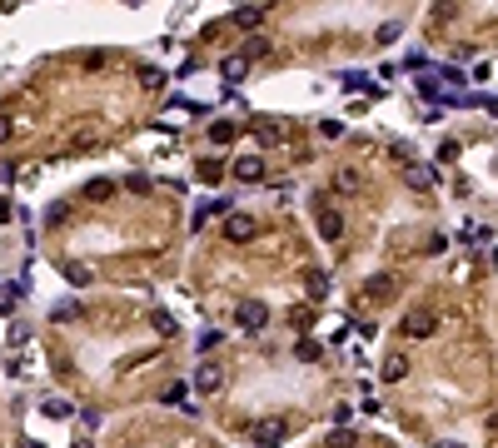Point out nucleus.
I'll return each instance as SVG.
<instances>
[{
	"instance_id": "obj_1",
	"label": "nucleus",
	"mask_w": 498,
	"mask_h": 448,
	"mask_svg": "<svg viewBox=\"0 0 498 448\" xmlns=\"http://www.w3.org/2000/svg\"><path fill=\"white\" fill-rule=\"evenodd\" d=\"M399 329H404V339H429L433 329H439V314L433 309H409Z\"/></svg>"
},
{
	"instance_id": "obj_2",
	"label": "nucleus",
	"mask_w": 498,
	"mask_h": 448,
	"mask_svg": "<svg viewBox=\"0 0 498 448\" xmlns=\"http://www.w3.org/2000/svg\"><path fill=\"white\" fill-rule=\"evenodd\" d=\"M235 324H239L244 334H259V329L269 324V304H259V299H244L239 314H235Z\"/></svg>"
},
{
	"instance_id": "obj_3",
	"label": "nucleus",
	"mask_w": 498,
	"mask_h": 448,
	"mask_svg": "<svg viewBox=\"0 0 498 448\" xmlns=\"http://www.w3.org/2000/svg\"><path fill=\"white\" fill-rule=\"evenodd\" d=\"M399 294V279L393 274H369V279L359 284V299H374V304H384V299Z\"/></svg>"
},
{
	"instance_id": "obj_4",
	"label": "nucleus",
	"mask_w": 498,
	"mask_h": 448,
	"mask_svg": "<svg viewBox=\"0 0 498 448\" xmlns=\"http://www.w3.org/2000/svg\"><path fill=\"white\" fill-rule=\"evenodd\" d=\"M404 184H409V189H433V184H439V169L409 160V164H404Z\"/></svg>"
},
{
	"instance_id": "obj_5",
	"label": "nucleus",
	"mask_w": 498,
	"mask_h": 448,
	"mask_svg": "<svg viewBox=\"0 0 498 448\" xmlns=\"http://www.w3.org/2000/svg\"><path fill=\"white\" fill-rule=\"evenodd\" d=\"M195 389H199V394H219V389H224V369L215 364V359H204V364L195 369Z\"/></svg>"
},
{
	"instance_id": "obj_6",
	"label": "nucleus",
	"mask_w": 498,
	"mask_h": 448,
	"mask_svg": "<svg viewBox=\"0 0 498 448\" xmlns=\"http://www.w3.org/2000/svg\"><path fill=\"white\" fill-rule=\"evenodd\" d=\"M230 175H235V180H249V184H255V180H264V160H259V155H239V160L230 164Z\"/></svg>"
},
{
	"instance_id": "obj_7",
	"label": "nucleus",
	"mask_w": 498,
	"mask_h": 448,
	"mask_svg": "<svg viewBox=\"0 0 498 448\" xmlns=\"http://www.w3.org/2000/svg\"><path fill=\"white\" fill-rule=\"evenodd\" d=\"M255 220H249V215H224V234H230V239L239 244V239H255Z\"/></svg>"
},
{
	"instance_id": "obj_8",
	"label": "nucleus",
	"mask_w": 498,
	"mask_h": 448,
	"mask_svg": "<svg viewBox=\"0 0 498 448\" xmlns=\"http://www.w3.org/2000/svg\"><path fill=\"white\" fill-rule=\"evenodd\" d=\"M319 234H324L329 244L344 239V215H339V209H319Z\"/></svg>"
},
{
	"instance_id": "obj_9",
	"label": "nucleus",
	"mask_w": 498,
	"mask_h": 448,
	"mask_svg": "<svg viewBox=\"0 0 498 448\" xmlns=\"http://www.w3.org/2000/svg\"><path fill=\"white\" fill-rule=\"evenodd\" d=\"M215 215H230V204H224V200H215V204H199V209H195V229H199L204 220H215Z\"/></svg>"
},
{
	"instance_id": "obj_10",
	"label": "nucleus",
	"mask_w": 498,
	"mask_h": 448,
	"mask_svg": "<svg viewBox=\"0 0 498 448\" xmlns=\"http://www.w3.org/2000/svg\"><path fill=\"white\" fill-rule=\"evenodd\" d=\"M404 374H409V359H404V354H393L389 364H384V378H389V383H399Z\"/></svg>"
},
{
	"instance_id": "obj_11",
	"label": "nucleus",
	"mask_w": 498,
	"mask_h": 448,
	"mask_svg": "<svg viewBox=\"0 0 498 448\" xmlns=\"http://www.w3.org/2000/svg\"><path fill=\"white\" fill-rule=\"evenodd\" d=\"M329 448H359V434L354 429H334L329 434Z\"/></svg>"
},
{
	"instance_id": "obj_12",
	"label": "nucleus",
	"mask_w": 498,
	"mask_h": 448,
	"mask_svg": "<svg viewBox=\"0 0 498 448\" xmlns=\"http://www.w3.org/2000/svg\"><path fill=\"white\" fill-rule=\"evenodd\" d=\"M40 414H45V418H70V403L65 398H45V403H40Z\"/></svg>"
},
{
	"instance_id": "obj_13",
	"label": "nucleus",
	"mask_w": 498,
	"mask_h": 448,
	"mask_svg": "<svg viewBox=\"0 0 498 448\" xmlns=\"http://www.w3.org/2000/svg\"><path fill=\"white\" fill-rule=\"evenodd\" d=\"M399 30H404L399 20H384V25L374 30V40H379V45H393V40H399Z\"/></svg>"
},
{
	"instance_id": "obj_14",
	"label": "nucleus",
	"mask_w": 498,
	"mask_h": 448,
	"mask_svg": "<svg viewBox=\"0 0 498 448\" xmlns=\"http://www.w3.org/2000/svg\"><path fill=\"white\" fill-rule=\"evenodd\" d=\"M210 140H215V145H230V140H235V125H230V120H215V125H210Z\"/></svg>"
},
{
	"instance_id": "obj_15",
	"label": "nucleus",
	"mask_w": 498,
	"mask_h": 448,
	"mask_svg": "<svg viewBox=\"0 0 498 448\" xmlns=\"http://www.w3.org/2000/svg\"><path fill=\"white\" fill-rule=\"evenodd\" d=\"M219 175H224V164H219V160H199V180H204V184H215Z\"/></svg>"
},
{
	"instance_id": "obj_16",
	"label": "nucleus",
	"mask_w": 498,
	"mask_h": 448,
	"mask_svg": "<svg viewBox=\"0 0 498 448\" xmlns=\"http://www.w3.org/2000/svg\"><path fill=\"white\" fill-rule=\"evenodd\" d=\"M244 70H249V60H239V55L224 60V80H244Z\"/></svg>"
},
{
	"instance_id": "obj_17",
	"label": "nucleus",
	"mask_w": 498,
	"mask_h": 448,
	"mask_svg": "<svg viewBox=\"0 0 498 448\" xmlns=\"http://www.w3.org/2000/svg\"><path fill=\"white\" fill-rule=\"evenodd\" d=\"M459 15V0H433V20H453Z\"/></svg>"
},
{
	"instance_id": "obj_18",
	"label": "nucleus",
	"mask_w": 498,
	"mask_h": 448,
	"mask_svg": "<svg viewBox=\"0 0 498 448\" xmlns=\"http://www.w3.org/2000/svg\"><path fill=\"white\" fill-rule=\"evenodd\" d=\"M259 55H269V45H264V40H244V50H239V60H259Z\"/></svg>"
},
{
	"instance_id": "obj_19",
	"label": "nucleus",
	"mask_w": 498,
	"mask_h": 448,
	"mask_svg": "<svg viewBox=\"0 0 498 448\" xmlns=\"http://www.w3.org/2000/svg\"><path fill=\"white\" fill-rule=\"evenodd\" d=\"M309 294H314V299H324V294H329V274H319V269L309 274Z\"/></svg>"
},
{
	"instance_id": "obj_20",
	"label": "nucleus",
	"mask_w": 498,
	"mask_h": 448,
	"mask_svg": "<svg viewBox=\"0 0 498 448\" xmlns=\"http://www.w3.org/2000/svg\"><path fill=\"white\" fill-rule=\"evenodd\" d=\"M334 189H344V195H354V189H359V175H354V169H339V184Z\"/></svg>"
},
{
	"instance_id": "obj_21",
	"label": "nucleus",
	"mask_w": 498,
	"mask_h": 448,
	"mask_svg": "<svg viewBox=\"0 0 498 448\" xmlns=\"http://www.w3.org/2000/svg\"><path fill=\"white\" fill-rule=\"evenodd\" d=\"M299 359H304V364H314V359H319V344H314V339H299V349H294Z\"/></svg>"
},
{
	"instance_id": "obj_22",
	"label": "nucleus",
	"mask_w": 498,
	"mask_h": 448,
	"mask_svg": "<svg viewBox=\"0 0 498 448\" xmlns=\"http://www.w3.org/2000/svg\"><path fill=\"white\" fill-rule=\"evenodd\" d=\"M85 195H90V200H110V180H90Z\"/></svg>"
},
{
	"instance_id": "obj_23",
	"label": "nucleus",
	"mask_w": 498,
	"mask_h": 448,
	"mask_svg": "<svg viewBox=\"0 0 498 448\" xmlns=\"http://www.w3.org/2000/svg\"><path fill=\"white\" fill-rule=\"evenodd\" d=\"M150 324H155L160 334H175V319H170V314H164V309H155V314H150Z\"/></svg>"
},
{
	"instance_id": "obj_24",
	"label": "nucleus",
	"mask_w": 498,
	"mask_h": 448,
	"mask_svg": "<svg viewBox=\"0 0 498 448\" xmlns=\"http://www.w3.org/2000/svg\"><path fill=\"white\" fill-rule=\"evenodd\" d=\"M195 349H199V354H210V349H219V334H215V329H204V334H199V344H195Z\"/></svg>"
},
{
	"instance_id": "obj_25",
	"label": "nucleus",
	"mask_w": 498,
	"mask_h": 448,
	"mask_svg": "<svg viewBox=\"0 0 498 448\" xmlns=\"http://www.w3.org/2000/svg\"><path fill=\"white\" fill-rule=\"evenodd\" d=\"M15 294H20V289H0V314H10V309H15Z\"/></svg>"
},
{
	"instance_id": "obj_26",
	"label": "nucleus",
	"mask_w": 498,
	"mask_h": 448,
	"mask_svg": "<svg viewBox=\"0 0 498 448\" xmlns=\"http://www.w3.org/2000/svg\"><path fill=\"white\" fill-rule=\"evenodd\" d=\"M65 274H70L75 284H90V269H80V264H65Z\"/></svg>"
},
{
	"instance_id": "obj_27",
	"label": "nucleus",
	"mask_w": 498,
	"mask_h": 448,
	"mask_svg": "<svg viewBox=\"0 0 498 448\" xmlns=\"http://www.w3.org/2000/svg\"><path fill=\"white\" fill-rule=\"evenodd\" d=\"M140 85H150V90H155V85H164V75L160 70H140Z\"/></svg>"
},
{
	"instance_id": "obj_28",
	"label": "nucleus",
	"mask_w": 498,
	"mask_h": 448,
	"mask_svg": "<svg viewBox=\"0 0 498 448\" xmlns=\"http://www.w3.org/2000/svg\"><path fill=\"white\" fill-rule=\"evenodd\" d=\"M433 448H464V443H453V438H439V443H433Z\"/></svg>"
},
{
	"instance_id": "obj_29",
	"label": "nucleus",
	"mask_w": 498,
	"mask_h": 448,
	"mask_svg": "<svg viewBox=\"0 0 498 448\" xmlns=\"http://www.w3.org/2000/svg\"><path fill=\"white\" fill-rule=\"evenodd\" d=\"M6 135H10V120H0V140H6Z\"/></svg>"
},
{
	"instance_id": "obj_30",
	"label": "nucleus",
	"mask_w": 498,
	"mask_h": 448,
	"mask_svg": "<svg viewBox=\"0 0 498 448\" xmlns=\"http://www.w3.org/2000/svg\"><path fill=\"white\" fill-rule=\"evenodd\" d=\"M20 448H40V443H20Z\"/></svg>"
},
{
	"instance_id": "obj_31",
	"label": "nucleus",
	"mask_w": 498,
	"mask_h": 448,
	"mask_svg": "<svg viewBox=\"0 0 498 448\" xmlns=\"http://www.w3.org/2000/svg\"><path fill=\"white\" fill-rule=\"evenodd\" d=\"M75 448H90V443H75Z\"/></svg>"
},
{
	"instance_id": "obj_32",
	"label": "nucleus",
	"mask_w": 498,
	"mask_h": 448,
	"mask_svg": "<svg viewBox=\"0 0 498 448\" xmlns=\"http://www.w3.org/2000/svg\"><path fill=\"white\" fill-rule=\"evenodd\" d=\"M259 448H274V443H259Z\"/></svg>"
}]
</instances>
